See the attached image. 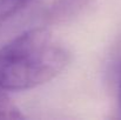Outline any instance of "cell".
<instances>
[{"label":"cell","instance_id":"cell-1","mask_svg":"<svg viewBox=\"0 0 121 120\" xmlns=\"http://www.w3.org/2000/svg\"><path fill=\"white\" fill-rule=\"evenodd\" d=\"M71 54L46 28L30 30L0 46V87L25 91L46 84L69 64Z\"/></svg>","mask_w":121,"mask_h":120},{"label":"cell","instance_id":"cell-2","mask_svg":"<svg viewBox=\"0 0 121 120\" xmlns=\"http://www.w3.org/2000/svg\"><path fill=\"white\" fill-rule=\"evenodd\" d=\"M38 0H0V36L19 22Z\"/></svg>","mask_w":121,"mask_h":120},{"label":"cell","instance_id":"cell-3","mask_svg":"<svg viewBox=\"0 0 121 120\" xmlns=\"http://www.w3.org/2000/svg\"><path fill=\"white\" fill-rule=\"evenodd\" d=\"M89 0H54L43 12L47 24H59L75 17L88 5Z\"/></svg>","mask_w":121,"mask_h":120},{"label":"cell","instance_id":"cell-4","mask_svg":"<svg viewBox=\"0 0 121 120\" xmlns=\"http://www.w3.org/2000/svg\"><path fill=\"white\" fill-rule=\"evenodd\" d=\"M5 91L6 89L0 87V119H24V114L13 104V101L5 93Z\"/></svg>","mask_w":121,"mask_h":120},{"label":"cell","instance_id":"cell-5","mask_svg":"<svg viewBox=\"0 0 121 120\" xmlns=\"http://www.w3.org/2000/svg\"><path fill=\"white\" fill-rule=\"evenodd\" d=\"M118 102H119V111L121 113V67L120 74H119V89H118Z\"/></svg>","mask_w":121,"mask_h":120}]
</instances>
